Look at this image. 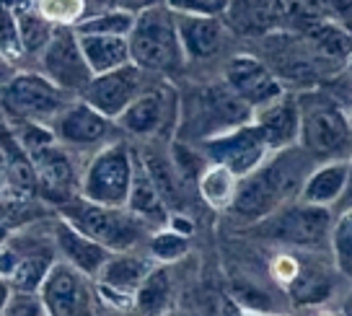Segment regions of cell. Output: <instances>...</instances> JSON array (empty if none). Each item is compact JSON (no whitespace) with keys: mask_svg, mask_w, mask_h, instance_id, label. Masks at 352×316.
Segmentation results:
<instances>
[{"mask_svg":"<svg viewBox=\"0 0 352 316\" xmlns=\"http://www.w3.org/2000/svg\"><path fill=\"white\" fill-rule=\"evenodd\" d=\"M306 179V153L296 145L277 148L249 174L239 176L231 197L233 215L259 220L296 195Z\"/></svg>","mask_w":352,"mask_h":316,"instance_id":"1","label":"cell"},{"mask_svg":"<svg viewBox=\"0 0 352 316\" xmlns=\"http://www.w3.org/2000/svg\"><path fill=\"white\" fill-rule=\"evenodd\" d=\"M127 47L130 63L143 67L145 73H176L184 65L174 11H168L164 3L135 13L132 29L127 34Z\"/></svg>","mask_w":352,"mask_h":316,"instance_id":"2","label":"cell"},{"mask_svg":"<svg viewBox=\"0 0 352 316\" xmlns=\"http://www.w3.org/2000/svg\"><path fill=\"white\" fill-rule=\"evenodd\" d=\"M60 218H65L73 229L99 241L109 251L135 249L138 241L145 236V223L124 205H101L80 195L60 205Z\"/></svg>","mask_w":352,"mask_h":316,"instance_id":"3","label":"cell"},{"mask_svg":"<svg viewBox=\"0 0 352 316\" xmlns=\"http://www.w3.org/2000/svg\"><path fill=\"white\" fill-rule=\"evenodd\" d=\"M70 94L57 88L42 73H13L0 88V112L8 122H39L50 125L67 101Z\"/></svg>","mask_w":352,"mask_h":316,"instance_id":"4","label":"cell"},{"mask_svg":"<svg viewBox=\"0 0 352 316\" xmlns=\"http://www.w3.org/2000/svg\"><path fill=\"white\" fill-rule=\"evenodd\" d=\"M262 233L275 241H283L296 249L316 251L329 244L331 233V213L327 205H311V202H296L272 210L270 215L259 218Z\"/></svg>","mask_w":352,"mask_h":316,"instance_id":"5","label":"cell"},{"mask_svg":"<svg viewBox=\"0 0 352 316\" xmlns=\"http://www.w3.org/2000/svg\"><path fill=\"white\" fill-rule=\"evenodd\" d=\"M132 176V153L124 143H111L88 161L80 179V197L101 205H124Z\"/></svg>","mask_w":352,"mask_h":316,"instance_id":"6","label":"cell"},{"mask_svg":"<svg viewBox=\"0 0 352 316\" xmlns=\"http://www.w3.org/2000/svg\"><path fill=\"white\" fill-rule=\"evenodd\" d=\"M42 76L50 78L65 94H80V88L91 81V67L80 52L78 34L73 26H55L52 36L39 50Z\"/></svg>","mask_w":352,"mask_h":316,"instance_id":"7","label":"cell"},{"mask_svg":"<svg viewBox=\"0 0 352 316\" xmlns=\"http://www.w3.org/2000/svg\"><path fill=\"white\" fill-rule=\"evenodd\" d=\"M202 151L210 158V164L228 169L233 176L249 174L272 153L264 140L262 130L254 122L210 135L208 140L202 143Z\"/></svg>","mask_w":352,"mask_h":316,"instance_id":"8","label":"cell"},{"mask_svg":"<svg viewBox=\"0 0 352 316\" xmlns=\"http://www.w3.org/2000/svg\"><path fill=\"white\" fill-rule=\"evenodd\" d=\"M298 143L308 156L342 158L350 148V122L334 104H316L300 112Z\"/></svg>","mask_w":352,"mask_h":316,"instance_id":"9","label":"cell"},{"mask_svg":"<svg viewBox=\"0 0 352 316\" xmlns=\"http://www.w3.org/2000/svg\"><path fill=\"white\" fill-rule=\"evenodd\" d=\"M88 275L76 270L73 264L52 262L50 273L39 285L42 304L50 316H80L94 311V288L88 285Z\"/></svg>","mask_w":352,"mask_h":316,"instance_id":"10","label":"cell"},{"mask_svg":"<svg viewBox=\"0 0 352 316\" xmlns=\"http://www.w3.org/2000/svg\"><path fill=\"white\" fill-rule=\"evenodd\" d=\"M145 86H148V83H145L143 67H138L135 63H124V65L114 67V70L91 76V81L80 88L78 96L83 98L86 104H91L96 112H101L104 117H109V120L114 122L117 114H120Z\"/></svg>","mask_w":352,"mask_h":316,"instance_id":"11","label":"cell"},{"mask_svg":"<svg viewBox=\"0 0 352 316\" xmlns=\"http://www.w3.org/2000/svg\"><path fill=\"white\" fill-rule=\"evenodd\" d=\"M158 262L148 254H135L132 249L111 251L109 260L104 262L99 275L94 277L99 285V295L111 306H132V295L140 288L148 273Z\"/></svg>","mask_w":352,"mask_h":316,"instance_id":"12","label":"cell"},{"mask_svg":"<svg viewBox=\"0 0 352 316\" xmlns=\"http://www.w3.org/2000/svg\"><path fill=\"white\" fill-rule=\"evenodd\" d=\"M176 96L166 86H145L130 104L117 114V125L130 135L151 138L158 135L174 117Z\"/></svg>","mask_w":352,"mask_h":316,"instance_id":"13","label":"cell"},{"mask_svg":"<svg viewBox=\"0 0 352 316\" xmlns=\"http://www.w3.org/2000/svg\"><path fill=\"white\" fill-rule=\"evenodd\" d=\"M50 130L55 132V138L63 145L73 148H88L96 143L107 140L111 130V120L96 112L83 98L67 101L63 109L55 114V120L50 122Z\"/></svg>","mask_w":352,"mask_h":316,"instance_id":"14","label":"cell"},{"mask_svg":"<svg viewBox=\"0 0 352 316\" xmlns=\"http://www.w3.org/2000/svg\"><path fill=\"white\" fill-rule=\"evenodd\" d=\"M226 86L241 96L252 109L283 94L280 78L254 55H236L226 65Z\"/></svg>","mask_w":352,"mask_h":316,"instance_id":"15","label":"cell"},{"mask_svg":"<svg viewBox=\"0 0 352 316\" xmlns=\"http://www.w3.org/2000/svg\"><path fill=\"white\" fill-rule=\"evenodd\" d=\"M176 34L184 60H208L218 55L226 42L223 16H199V13H174Z\"/></svg>","mask_w":352,"mask_h":316,"instance_id":"16","label":"cell"},{"mask_svg":"<svg viewBox=\"0 0 352 316\" xmlns=\"http://www.w3.org/2000/svg\"><path fill=\"white\" fill-rule=\"evenodd\" d=\"M252 122L262 130L264 140L270 145V151L287 148L298 143V130H300V109L293 96H287L285 91L267 101L262 107H256L252 114Z\"/></svg>","mask_w":352,"mask_h":316,"instance_id":"17","label":"cell"},{"mask_svg":"<svg viewBox=\"0 0 352 316\" xmlns=\"http://www.w3.org/2000/svg\"><path fill=\"white\" fill-rule=\"evenodd\" d=\"M8 244H11L13 254H16V264H13L11 275H8V285L13 291H39V285H42V280L47 277L50 267H52V262H55L52 244H44L39 239L32 241L23 236L26 246H21L19 233L11 236Z\"/></svg>","mask_w":352,"mask_h":316,"instance_id":"18","label":"cell"},{"mask_svg":"<svg viewBox=\"0 0 352 316\" xmlns=\"http://www.w3.org/2000/svg\"><path fill=\"white\" fill-rule=\"evenodd\" d=\"M52 244L55 249L63 254V260L67 264H73L76 270H80L88 277H96L99 270L104 267V262L109 260L111 251L107 246H101L99 241L88 239L86 233H80L73 229L65 218H60L52 229Z\"/></svg>","mask_w":352,"mask_h":316,"instance_id":"19","label":"cell"},{"mask_svg":"<svg viewBox=\"0 0 352 316\" xmlns=\"http://www.w3.org/2000/svg\"><path fill=\"white\" fill-rule=\"evenodd\" d=\"M199 109H202L205 122H208L215 132L246 125V122H252V114H254L252 107H249L241 96H236L228 86L205 88V91L199 94ZM215 132H212V135H215Z\"/></svg>","mask_w":352,"mask_h":316,"instance_id":"20","label":"cell"},{"mask_svg":"<svg viewBox=\"0 0 352 316\" xmlns=\"http://www.w3.org/2000/svg\"><path fill=\"white\" fill-rule=\"evenodd\" d=\"M124 207L130 210L132 215H138V218L143 220L145 226L148 223L166 226V220H168V207H166L164 197L158 195L151 174L145 171L140 156H132V176H130V189H127Z\"/></svg>","mask_w":352,"mask_h":316,"instance_id":"21","label":"cell"},{"mask_svg":"<svg viewBox=\"0 0 352 316\" xmlns=\"http://www.w3.org/2000/svg\"><path fill=\"white\" fill-rule=\"evenodd\" d=\"M287 16L283 0H228L226 19L243 34H267Z\"/></svg>","mask_w":352,"mask_h":316,"instance_id":"22","label":"cell"},{"mask_svg":"<svg viewBox=\"0 0 352 316\" xmlns=\"http://www.w3.org/2000/svg\"><path fill=\"white\" fill-rule=\"evenodd\" d=\"M347 182H350V161L337 158L334 164H324L306 174L303 185L298 189V197H300V202L329 207L347 189Z\"/></svg>","mask_w":352,"mask_h":316,"instance_id":"23","label":"cell"},{"mask_svg":"<svg viewBox=\"0 0 352 316\" xmlns=\"http://www.w3.org/2000/svg\"><path fill=\"white\" fill-rule=\"evenodd\" d=\"M0 161L6 166L8 179H11L13 189L19 195H34L36 192V174H34L32 158L23 151L16 132L11 130V125L3 120H0Z\"/></svg>","mask_w":352,"mask_h":316,"instance_id":"24","label":"cell"},{"mask_svg":"<svg viewBox=\"0 0 352 316\" xmlns=\"http://www.w3.org/2000/svg\"><path fill=\"white\" fill-rule=\"evenodd\" d=\"M78 34L80 52L86 57L91 73H107L114 67L130 63V47L127 36H109V34Z\"/></svg>","mask_w":352,"mask_h":316,"instance_id":"25","label":"cell"},{"mask_svg":"<svg viewBox=\"0 0 352 316\" xmlns=\"http://www.w3.org/2000/svg\"><path fill=\"white\" fill-rule=\"evenodd\" d=\"M306 39L314 50V55L321 60H340L347 63L350 55V34L331 19H311L306 21Z\"/></svg>","mask_w":352,"mask_h":316,"instance_id":"26","label":"cell"},{"mask_svg":"<svg viewBox=\"0 0 352 316\" xmlns=\"http://www.w3.org/2000/svg\"><path fill=\"white\" fill-rule=\"evenodd\" d=\"M283 285H285V291L296 304H319V301L327 298L331 283L329 275L324 273L321 267L296 257V267H293L290 277Z\"/></svg>","mask_w":352,"mask_h":316,"instance_id":"27","label":"cell"},{"mask_svg":"<svg viewBox=\"0 0 352 316\" xmlns=\"http://www.w3.org/2000/svg\"><path fill=\"white\" fill-rule=\"evenodd\" d=\"M168 304H171V275L166 267L155 264L132 295V308L143 314H161Z\"/></svg>","mask_w":352,"mask_h":316,"instance_id":"28","label":"cell"},{"mask_svg":"<svg viewBox=\"0 0 352 316\" xmlns=\"http://www.w3.org/2000/svg\"><path fill=\"white\" fill-rule=\"evenodd\" d=\"M140 161H143L145 171H148L151 179H153L158 195L164 197L166 207L176 205V200L182 202L184 179L179 176L174 161H171V158H166V156H161V153H155V151H145L143 156H140Z\"/></svg>","mask_w":352,"mask_h":316,"instance_id":"29","label":"cell"},{"mask_svg":"<svg viewBox=\"0 0 352 316\" xmlns=\"http://www.w3.org/2000/svg\"><path fill=\"white\" fill-rule=\"evenodd\" d=\"M16 16V26H19V39H21V50L23 52H29V55H39V50H42L47 39L52 36V29H55V23L47 21L39 8H36V3L32 6H26L21 11H11Z\"/></svg>","mask_w":352,"mask_h":316,"instance_id":"30","label":"cell"},{"mask_svg":"<svg viewBox=\"0 0 352 316\" xmlns=\"http://www.w3.org/2000/svg\"><path fill=\"white\" fill-rule=\"evenodd\" d=\"M236 182H239V176H233L228 169H223V166H218V164H210L208 169L199 174L197 189H199V195H202V200H205L210 207H215V210H228L233 189H236Z\"/></svg>","mask_w":352,"mask_h":316,"instance_id":"31","label":"cell"},{"mask_svg":"<svg viewBox=\"0 0 352 316\" xmlns=\"http://www.w3.org/2000/svg\"><path fill=\"white\" fill-rule=\"evenodd\" d=\"M135 21V13L114 6L109 11H99L94 16H83L73 23V29L80 34H109V36H127Z\"/></svg>","mask_w":352,"mask_h":316,"instance_id":"32","label":"cell"},{"mask_svg":"<svg viewBox=\"0 0 352 316\" xmlns=\"http://www.w3.org/2000/svg\"><path fill=\"white\" fill-rule=\"evenodd\" d=\"M331 254H334V264L344 277H350L352 273V215L350 210L342 215L337 223H331L329 233Z\"/></svg>","mask_w":352,"mask_h":316,"instance_id":"33","label":"cell"},{"mask_svg":"<svg viewBox=\"0 0 352 316\" xmlns=\"http://www.w3.org/2000/svg\"><path fill=\"white\" fill-rule=\"evenodd\" d=\"M36 8L47 21L55 26H73L86 16V3L83 0H34Z\"/></svg>","mask_w":352,"mask_h":316,"instance_id":"34","label":"cell"},{"mask_svg":"<svg viewBox=\"0 0 352 316\" xmlns=\"http://www.w3.org/2000/svg\"><path fill=\"white\" fill-rule=\"evenodd\" d=\"M189 251V239L174 229H166L151 239V257L155 262H174Z\"/></svg>","mask_w":352,"mask_h":316,"instance_id":"35","label":"cell"},{"mask_svg":"<svg viewBox=\"0 0 352 316\" xmlns=\"http://www.w3.org/2000/svg\"><path fill=\"white\" fill-rule=\"evenodd\" d=\"M21 55L23 50H21V39H19L16 16L0 3V57L3 60H16V57Z\"/></svg>","mask_w":352,"mask_h":316,"instance_id":"36","label":"cell"},{"mask_svg":"<svg viewBox=\"0 0 352 316\" xmlns=\"http://www.w3.org/2000/svg\"><path fill=\"white\" fill-rule=\"evenodd\" d=\"M3 314L8 316H44L47 308L42 304V295L39 291H13L8 301L3 306Z\"/></svg>","mask_w":352,"mask_h":316,"instance_id":"37","label":"cell"},{"mask_svg":"<svg viewBox=\"0 0 352 316\" xmlns=\"http://www.w3.org/2000/svg\"><path fill=\"white\" fill-rule=\"evenodd\" d=\"M174 13H199V16H226L228 0H161Z\"/></svg>","mask_w":352,"mask_h":316,"instance_id":"38","label":"cell"},{"mask_svg":"<svg viewBox=\"0 0 352 316\" xmlns=\"http://www.w3.org/2000/svg\"><path fill=\"white\" fill-rule=\"evenodd\" d=\"M155 3H161V0H114V6H120V8H124V11L130 13H140L145 8L155 6Z\"/></svg>","mask_w":352,"mask_h":316,"instance_id":"39","label":"cell"},{"mask_svg":"<svg viewBox=\"0 0 352 316\" xmlns=\"http://www.w3.org/2000/svg\"><path fill=\"white\" fill-rule=\"evenodd\" d=\"M8 11H21V8H26V6H32L34 0H0Z\"/></svg>","mask_w":352,"mask_h":316,"instance_id":"40","label":"cell"},{"mask_svg":"<svg viewBox=\"0 0 352 316\" xmlns=\"http://www.w3.org/2000/svg\"><path fill=\"white\" fill-rule=\"evenodd\" d=\"M8 295H11V285H8L6 277H0V314H3V306L8 301Z\"/></svg>","mask_w":352,"mask_h":316,"instance_id":"41","label":"cell"}]
</instances>
